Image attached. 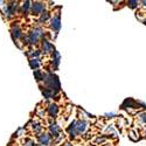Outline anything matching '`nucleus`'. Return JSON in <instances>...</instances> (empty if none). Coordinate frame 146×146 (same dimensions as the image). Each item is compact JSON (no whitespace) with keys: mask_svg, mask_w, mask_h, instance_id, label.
I'll use <instances>...</instances> for the list:
<instances>
[{"mask_svg":"<svg viewBox=\"0 0 146 146\" xmlns=\"http://www.w3.org/2000/svg\"><path fill=\"white\" fill-rule=\"evenodd\" d=\"M42 35V31L41 29H35L29 35H28V41L29 43H36V41L39 40V38Z\"/></svg>","mask_w":146,"mask_h":146,"instance_id":"1","label":"nucleus"},{"mask_svg":"<svg viewBox=\"0 0 146 146\" xmlns=\"http://www.w3.org/2000/svg\"><path fill=\"white\" fill-rule=\"evenodd\" d=\"M61 27V23H60V17H55L53 20H52V28L55 29V31H58Z\"/></svg>","mask_w":146,"mask_h":146,"instance_id":"2","label":"nucleus"},{"mask_svg":"<svg viewBox=\"0 0 146 146\" xmlns=\"http://www.w3.org/2000/svg\"><path fill=\"white\" fill-rule=\"evenodd\" d=\"M42 9H43V5L42 4H40V3H35L34 5H33V13H40V12H42Z\"/></svg>","mask_w":146,"mask_h":146,"instance_id":"3","label":"nucleus"},{"mask_svg":"<svg viewBox=\"0 0 146 146\" xmlns=\"http://www.w3.org/2000/svg\"><path fill=\"white\" fill-rule=\"evenodd\" d=\"M12 35H13V38L15 39H19L20 36H21V32H20V28L19 27H17V26H14L13 27V29H12Z\"/></svg>","mask_w":146,"mask_h":146,"instance_id":"4","label":"nucleus"},{"mask_svg":"<svg viewBox=\"0 0 146 146\" xmlns=\"http://www.w3.org/2000/svg\"><path fill=\"white\" fill-rule=\"evenodd\" d=\"M39 140H40V143H41L42 145H48V143H49V136L42 135V136H40Z\"/></svg>","mask_w":146,"mask_h":146,"instance_id":"5","label":"nucleus"},{"mask_svg":"<svg viewBox=\"0 0 146 146\" xmlns=\"http://www.w3.org/2000/svg\"><path fill=\"white\" fill-rule=\"evenodd\" d=\"M50 132L53 133V135L56 137V136H58V132H60V129H58V126L56 125V124H53L52 126H50Z\"/></svg>","mask_w":146,"mask_h":146,"instance_id":"6","label":"nucleus"},{"mask_svg":"<svg viewBox=\"0 0 146 146\" xmlns=\"http://www.w3.org/2000/svg\"><path fill=\"white\" fill-rule=\"evenodd\" d=\"M43 49H44V52H50L53 49V46L48 41H44L43 42Z\"/></svg>","mask_w":146,"mask_h":146,"instance_id":"7","label":"nucleus"},{"mask_svg":"<svg viewBox=\"0 0 146 146\" xmlns=\"http://www.w3.org/2000/svg\"><path fill=\"white\" fill-rule=\"evenodd\" d=\"M49 113H50L52 116H55V115L57 113V106H56L55 104H52V105L49 106Z\"/></svg>","mask_w":146,"mask_h":146,"instance_id":"8","label":"nucleus"},{"mask_svg":"<svg viewBox=\"0 0 146 146\" xmlns=\"http://www.w3.org/2000/svg\"><path fill=\"white\" fill-rule=\"evenodd\" d=\"M31 67L33 68V69H35V68H38L39 67V62H38V60H31Z\"/></svg>","mask_w":146,"mask_h":146,"instance_id":"9","label":"nucleus"},{"mask_svg":"<svg viewBox=\"0 0 146 146\" xmlns=\"http://www.w3.org/2000/svg\"><path fill=\"white\" fill-rule=\"evenodd\" d=\"M48 17H49V15H48L47 12H42V15H41V18H40V21H41V22L46 21V20L48 19Z\"/></svg>","mask_w":146,"mask_h":146,"instance_id":"10","label":"nucleus"},{"mask_svg":"<svg viewBox=\"0 0 146 146\" xmlns=\"http://www.w3.org/2000/svg\"><path fill=\"white\" fill-rule=\"evenodd\" d=\"M34 75H35L36 78H38V81H41V72H40V71H35Z\"/></svg>","mask_w":146,"mask_h":146,"instance_id":"11","label":"nucleus"},{"mask_svg":"<svg viewBox=\"0 0 146 146\" xmlns=\"http://www.w3.org/2000/svg\"><path fill=\"white\" fill-rule=\"evenodd\" d=\"M140 119L144 121V123H146V113H140Z\"/></svg>","mask_w":146,"mask_h":146,"instance_id":"12","label":"nucleus"},{"mask_svg":"<svg viewBox=\"0 0 146 146\" xmlns=\"http://www.w3.org/2000/svg\"><path fill=\"white\" fill-rule=\"evenodd\" d=\"M29 8V3L27 1V3H25V4H23V11H27Z\"/></svg>","mask_w":146,"mask_h":146,"instance_id":"13","label":"nucleus"},{"mask_svg":"<svg viewBox=\"0 0 146 146\" xmlns=\"http://www.w3.org/2000/svg\"><path fill=\"white\" fill-rule=\"evenodd\" d=\"M129 4H130V6H131V7H136V4H137V1H130Z\"/></svg>","mask_w":146,"mask_h":146,"instance_id":"14","label":"nucleus"},{"mask_svg":"<svg viewBox=\"0 0 146 146\" xmlns=\"http://www.w3.org/2000/svg\"><path fill=\"white\" fill-rule=\"evenodd\" d=\"M27 146H34V143L33 141H28L27 143Z\"/></svg>","mask_w":146,"mask_h":146,"instance_id":"15","label":"nucleus"},{"mask_svg":"<svg viewBox=\"0 0 146 146\" xmlns=\"http://www.w3.org/2000/svg\"><path fill=\"white\" fill-rule=\"evenodd\" d=\"M66 146H71V145H70V144H67V145H66Z\"/></svg>","mask_w":146,"mask_h":146,"instance_id":"16","label":"nucleus"}]
</instances>
